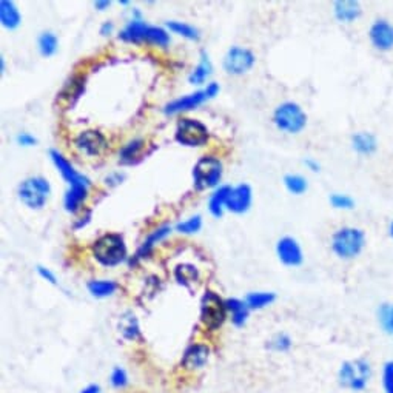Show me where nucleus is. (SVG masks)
Returning a JSON list of instances; mask_svg holds the SVG:
<instances>
[{
	"instance_id": "1",
	"label": "nucleus",
	"mask_w": 393,
	"mask_h": 393,
	"mask_svg": "<svg viewBox=\"0 0 393 393\" xmlns=\"http://www.w3.org/2000/svg\"><path fill=\"white\" fill-rule=\"evenodd\" d=\"M50 156L54 162V165L57 167L60 174L64 176V179L68 182L69 188L65 195V208L68 212L76 213L81 208V204L88 196V187L90 181L87 177L79 174L74 170V167L62 156V154L56 150L50 151Z\"/></svg>"
},
{
	"instance_id": "2",
	"label": "nucleus",
	"mask_w": 393,
	"mask_h": 393,
	"mask_svg": "<svg viewBox=\"0 0 393 393\" xmlns=\"http://www.w3.org/2000/svg\"><path fill=\"white\" fill-rule=\"evenodd\" d=\"M366 231L359 227L338 228L330 239V247L339 259H354L366 249Z\"/></svg>"
},
{
	"instance_id": "3",
	"label": "nucleus",
	"mask_w": 393,
	"mask_h": 393,
	"mask_svg": "<svg viewBox=\"0 0 393 393\" xmlns=\"http://www.w3.org/2000/svg\"><path fill=\"white\" fill-rule=\"evenodd\" d=\"M92 256L105 267H114L127 259V245L118 233H106L91 245Z\"/></svg>"
},
{
	"instance_id": "4",
	"label": "nucleus",
	"mask_w": 393,
	"mask_h": 393,
	"mask_svg": "<svg viewBox=\"0 0 393 393\" xmlns=\"http://www.w3.org/2000/svg\"><path fill=\"white\" fill-rule=\"evenodd\" d=\"M273 122L284 133L298 135L307 125V114L296 102H284L275 110Z\"/></svg>"
},
{
	"instance_id": "5",
	"label": "nucleus",
	"mask_w": 393,
	"mask_h": 393,
	"mask_svg": "<svg viewBox=\"0 0 393 393\" xmlns=\"http://www.w3.org/2000/svg\"><path fill=\"white\" fill-rule=\"evenodd\" d=\"M227 318V305L219 295L207 290L200 299V322L208 330H218Z\"/></svg>"
},
{
	"instance_id": "6",
	"label": "nucleus",
	"mask_w": 393,
	"mask_h": 393,
	"mask_svg": "<svg viewBox=\"0 0 393 393\" xmlns=\"http://www.w3.org/2000/svg\"><path fill=\"white\" fill-rule=\"evenodd\" d=\"M370 376H372V368L366 359H353L347 361L339 368V382L343 387L352 390H362L367 385Z\"/></svg>"
},
{
	"instance_id": "7",
	"label": "nucleus",
	"mask_w": 393,
	"mask_h": 393,
	"mask_svg": "<svg viewBox=\"0 0 393 393\" xmlns=\"http://www.w3.org/2000/svg\"><path fill=\"white\" fill-rule=\"evenodd\" d=\"M51 187L50 184L43 177H28L23 181L19 187V199L25 204L28 208L39 210L42 208L46 200L50 198Z\"/></svg>"
},
{
	"instance_id": "8",
	"label": "nucleus",
	"mask_w": 393,
	"mask_h": 393,
	"mask_svg": "<svg viewBox=\"0 0 393 393\" xmlns=\"http://www.w3.org/2000/svg\"><path fill=\"white\" fill-rule=\"evenodd\" d=\"M222 174V164L214 158H200L195 168H193V179H195L196 190H207L218 185Z\"/></svg>"
},
{
	"instance_id": "9",
	"label": "nucleus",
	"mask_w": 393,
	"mask_h": 393,
	"mask_svg": "<svg viewBox=\"0 0 393 393\" xmlns=\"http://www.w3.org/2000/svg\"><path fill=\"white\" fill-rule=\"evenodd\" d=\"M176 141L187 146H199L208 141V128L196 119H181L177 122Z\"/></svg>"
},
{
	"instance_id": "10",
	"label": "nucleus",
	"mask_w": 393,
	"mask_h": 393,
	"mask_svg": "<svg viewBox=\"0 0 393 393\" xmlns=\"http://www.w3.org/2000/svg\"><path fill=\"white\" fill-rule=\"evenodd\" d=\"M219 92V85L218 83H210L205 90H200L193 92V95H187L184 97H179L170 102L165 106V113L167 114H176V113H182V111H190L193 108H196L199 105H202L205 100L214 97Z\"/></svg>"
},
{
	"instance_id": "11",
	"label": "nucleus",
	"mask_w": 393,
	"mask_h": 393,
	"mask_svg": "<svg viewBox=\"0 0 393 393\" xmlns=\"http://www.w3.org/2000/svg\"><path fill=\"white\" fill-rule=\"evenodd\" d=\"M368 41L378 51L387 53L393 50V23L387 19L380 18L368 27Z\"/></svg>"
},
{
	"instance_id": "12",
	"label": "nucleus",
	"mask_w": 393,
	"mask_h": 393,
	"mask_svg": "<svg viewBox=\"0 0 393 393\" xmlns=\"http://www.w3.org/2000/svg\"><path fill=\"white\" fill-rule=\"evenodd\" d=\"M254 60L256 59H254V54L250 50L241 48V46H233V48L228 50L226 57H223V69L228 74L241 76L254 65Z\"/></svg>"
},
{
	"instance_id": "13",
	"label": "nucleus",
	"mask_w": 393,
	"mask_h": 393,
	"mask_svg": "<svg viewBox=\"0 0 393 393\" xmlns=\"http://www.w3.org/2000/svg\"><path fill=\"white\" fill-rule=\"evenodd\" d=\"M77 150L87 156H102L108 150V142L105 136L96 130H87L76 137L74 141Z\"/></svg>"
},
{
	"instance_id": "14",
	"label": "nucleus",
	"mask_w": 393,
	"mask_h": 393,
	"mask_svg": "<svg viewBox=\"0 0 393 393\" xmlns=\"http://www.w3.org/2000/svg\"><path fill=\"white\" fill-rule=\"evenodd\" d=\"M276 254L284 266L287 267H298L303 264L304 254L301 249L299 242L295 237L284 236L276 244Z\"/></svg>"
},
{
	"instance_id": "15",
	"label": "nucleus",
	"mask_w": 393,
	"mask_h": 393,
	"mask_svg": "<svg viewBox=\"0 0 393 393\" xmlns=\"http://www.w3.org/2000/svg\"><path fill=\"white\" fill-rule=\"evenodd\" d=\"M250 204H251V188L247 184H241L237 185V187L231 188L226 207L230 212L241 214L249 210Z\"/></svg>"
},
{
	"instance_id": "16",
	"label": "nucleus",
	"mask_w": 393,
	"mask_h": 393,
	"mask_svg": "<svg viewBox=\"0 0 393 393\" xmlns=\"http://www.w3.org/2000/svg\"><path fill=\"white\" fill-rule=\"evenodd\" d=\"M210 358V347L205 344H191L182 357V366L187 370L202 368Z\"/></svg>"
},
{
	"instance_id": "17",
	"label": "nucleus",
	"mask_w": 393,
	"mask_h": 393,
	"mask_svg": "<svg viewBox=\"0 0 393 393\" xmlns=\"http://www.w3.org/2000/svg\"><path fill=\"white\" fill-rule=\"evenodd\" d=\"M362 14V8L358 0H336L333 4V15L339 23H353Z\"/></svg>"
},
{
	"instance_id": "18",
	"label": "nucleus",
	"mask_w": 393,
	"mask_h": 393,
	"mask_svg": "<svg viewBox=\"0 0 393 393\" xmlns=\"http://www.w3.org/2000/svg\"><path fill=\"white\" fill-rule=\"evenodd\" d=\"M352 149L359 156H372L378 151V137L370 131H357L350 139Z\"/></svg>"
},
{
	"instance_id": "19",
	"label": "nucleus",
	"mask_w": 393,
	"mask_h": 393,
	"mask_svg": "<svg viewBox=\"0 0 393 393\" xmlns=\"http://www.w3.org/2000/svg\"><path fill=\"white\" fill-rule=\"evenodd\" d=\"M149 27L145 22L133 19L131 22H128V25L120 31L119 37L122 41L125 42H131V43H141L145 42V36L146 31H149Z\"/></svg>"
},
{
	"instance_id": "20",
	"label": "nucleus",
	"mask_w": 393,
	"mask_h": 393,
	"mask_svg": "<svg viewBox=\"0 0 393 393\" xmlns=\"http://www.w3.org/2000/svg\"><path fill=\"white\" fill-rule=\"evenodd\" d=\"M83 76H73L69 82H67V85L64 87V90L60 91L59 95V102L65 104L67 106L73 105L74 100L81 96V92L83 90Z\"/></svg>"
},
{
	"instance_id": "21",
	"label": "nucleus",
	"mask_w": 393,
	"mask_h": 393,
	"mask_svg": "<svg viewBox=\"0 0 393 393\" xmlns=\"http://www.w3.org/2000/svg\"><path fill=\"white\" fill-rule=\"evenodd\" d=\"M226 305L227 312L231 315V322H233L236 327H242L247 319H249L250 313V308L245 304V301L230 298L226 301Z\"/></svg>"
},
{
	"instance_id": "22",
	"label": "nucleus",
	"mask_w": 393,
	"mask_h": 393,
	"mask_svg": "<svg viewBox=\"0 0 393 393\" xmlns=\"http://www.w3.org/2000/svg\"><path fill=\"white\" fill-rule=\"evenodd\" d=\"M0 20L5 28L14 29L20 25L22 15L18 10V6L14 5L11 0H2L0 2Z\"/></svg>"
},
{
	"instance_id": "23",
	"label": "nucleus",
	"mask_w": 393,
	"mask_h": 393,
	"mask_svg": "<svg viewBox=\"0 0 393 393\" xmlns=\"http://www.w3.org/2000/svg\"><path fill=\"white\" fill-rule=\"evenodd\" d=\"M145 149V141L142 139H135V141L128 142L123 149L120 150V160L123 164H136L142 159V153Z\"/></svg>"
},
{
	"instance_id": "24",
	"label": "nucleus",
	"mask_w": 393,
	"mask_h": 393,
	"mask_svg": "<svg viewBox=\"0 0 393 393\" xmlns=\"http://www.w3.org/2000/svg\"><path fill=\"white\" fill-rule=\"evenodd\" d=\"M119 331L128 341H136L141 338V329H139V322L133 313L127 312L122 316L119 321Z\"/></svg>"
},
{
	"instance_id": "25",
	"label": "nucleus",
	"mask_w": 393,
	"mask_h": 393,
	"mask_svg": "<svg viewBox=\"0 0 393 393\" xmlns=\"http://www.w3.org/2000/svg\"><path fill=\"white\" fill-rule=\"evenodd\" d=\"M212 62L208 59L205 51L200 53V62L199 65L193 69V73L188 76V81L193 85H200L207 81V77L212 74Z\"/></svg>"
},
{
	"instance_id": "26",
	"label": "nucleus",
	"mask_w": 393,
	"mask_h": 393,
	"mask_svg": "<svg viewBox=\"0 0 393 393\" xmlns=\"http://www.w3.org/2000/svg\"><path fill=\"white\" fill-rule=\"evenodd\" d=\"M276 299L275 293L270 291H256V293H249L245 296V304L249 305V308L251 310H261L267 305H270Z\"/></svg>"
},
{
	"instance_id": "27",
	"label": "nucleus",
	"mask_w": 393,
	"mask_h": 393,
	"mask_svg": "<svg viewBox=\"0 0 393 393\" xmlns=\"http://www.w3.org/2000/svg\"><path fill=\"white\" fill-rule=\"evenodd\" d=\"M230 191H231V187L226 185V187H221L218 191H214L212 195L210 202H208V208H210V212L214 218H221L222 216V207L226 205Z\"/></svg>"
},
{
	"instance_id": "28",
	"label": "nucleus",
	"mask_w": 393,
	"mask_h": 393,
	"mask_svg": "<svg viewBox=\"0 0 393 393\" xmlns=\"http://www.w3.org/2000/svg\"><path fill=\"white\" fill-rule=\"evenodd\" d=\"M170 231H172V228H170L168 226H164V227H160V228H158V230H154L153 233H151L149 237H146V241H144L141 249L137 250L136 259H141V258L146 256V254H149L150 250L153 249V245L156 244L158 241H160L162 237H165V236L170 233Z\"/></svg>"
},
{
	"instance_id": "29",
	"label": "nucleus",
	"mask_w": 393,
	"mask_h": 393,
	"mask_svg": "<svg viewBox=\"0 0 393 393\" xmlns=\"http://www.w3.org/2000/svg\"><path fill=\"white\" fill-rule=\"evenodd\" d=\"M174 276L179 284L188 287L191 282H196L199 280V272L195 266L191 264H181L174 270Z\"/></svg>"
},
{
	"instance_id": "30",
	"label": "nucleus",
	"mask_w": 393,
	"mask_h": 393,
	"mask_svg": "<svg viewBox=\"0 0 393 393\" xmlns=\"http://www.w3.org/2000/svg\"><path fill=\"white\" fill-rule=\"evenodd\" d=\"M87 287L95 298H106L118 290V284L113 281H90Z\"/></svg>"
},
{
	"instance_id": "31",
	"label": "nucleus",
	"mask_w": 393,
	"mask_h": 393,
	"mask_svg": "<svg viewBox=\"0 0 393 393\" xmlns=\"http://www.w3.org/2000/svg\"><path fill=\"white\" fill-rule=\"evenodd\" d=\"M378 322L382 329L384 333L393 335V304L384 303L378 307Z\"/></svg>"
},
{
	"instance_id": "32",
	"label": "nucleus",
	"mask_w": 393,
	"mask_h": 393,
	"mask_svg": "<svg viewBox=\"0 0 393 393\" xmlns=\"http://www.w3.org/2000/svg\"><path fill=\"white\" fill-rule=\"evenodd\" d=\"M284 185L285 188H287L291 195H304L308 188V182L304 176L301 174H293L289 173L284 176Z\"/></svg>"
},
{
	"instance_id": "33",
	"label": "nucleus",
	"mask_w": 393,
	"mask_h": 393,
	"mask_svg": "<svg viewBox=\"0 0 393 393\" xmlns=\"http://www.w3.org/2000/svg\"><path fill=\"white\" fill-rule=\"evenodd\" d=\"M57 36L51 33V31H45V33L39 36V50L45 57H50L57 51Z\"/></svg>"
},
{
	"instance_id": "34",
	"label": "nucleus",
	"mask_w": 393,
	"mask_h": 393,
	"mask_svg": "<svg viewBox=\"0 0 393 393\" xmlns=\"http://www.w3.org/2000/svg\"><path fill=\"white\" fill-rule=\"evenodd\" d=\"M167 27L172 29L173 33L179 34L185 39H190V41H198L199 39V31L195 27L187 25V23H184V22H176V20L167 22Z\"/></svg>"
},
{
	"instance_id": "35",
	"label": "nucleus",
	"mask_w": 393,
	"mask_h": 393,
	"mask_svg": "<svg viewBox=\"0 0 393 393\" xmlns=\"http://www.w3.org/2000/svg\"><path fill=\"white\" fill-rule=\"evenodd\" d=\"M146 43H153L158 46H167L170 43V36L167 34L165 29H162L159 27H149L145 36Z\"/></svg>"
},
{
	"instance_id": "36",
	"label": "nucleus",
	"mask_w": 393,
	"mask_h": 393,
	"mask_svg": "<svg viewBox=\"0 0 393 393\" xmlns=\"http://www.w3.org/2000/svg\"><path fill=\"white\" fill-rule=\"evenodd\" d=\"M330 204L336 210H352L354 208V199L345 193H331L330 198Z\"/></svg>"
},
{
	"instance_id": "37",
	"label": "nucleus",
	"mask_w": 393,
	"mask_h": 393,
	"mask_svg": "<svg viewBox=\"0 0 393 393\" xmlns=\"http://www.w3.org/2000/svg\"><path fill=\"white\" fill-rule=\"evenodd\" d=\"M202 226V219H200V216H193V218L179 222L176 226V230L181 231V233H196V231Z\"/></svg>"
},
{
	"instance_id": "38",
	"label": "nucleus",
	"mask_w": 393,
	"mask_h": 393,
	"mask_svg": "<svg viewBox=\"0 0 393 393\" xmlns=\"http://www.w3.org/2000/svg\"><path fill=\"white\" fill-rule=\"evenodd\" d=\"M268 347L275 352H285L289 350L291 347V339L289 335L285 333H277L276 336H273L272 341L268 343Z\"/></svg>"
},
{
	"instance_id": "39",
	"label": "nucleus",
	"mask_w": 393,
	"mask_h": 393,
	"mask_svg": "<svg viewBox=\"0 0 393 393\" xmlns=\"http://www.w3.org/2000/svg\"><path fill=\"white\" fill-rule=\"evenodd\" d=\"M110 382L114 389H123L128 385V375L123 368L116 367L113 368L111 376H110Z\"/></svg>"
},
{
	"instance_id": "40",
	"label": "nucleus",
	"mask_w": 393,
	"mask_h": 393,
	"mask_svg": "<svg viewBox=\"0 0 393 393\" xmlns=\"http://www.w3.org/2000/svg\"><path fill=\"white\" fill-rule=\"evenodd\" d=\"M384 387L387 393H393V361L384 367Z\"/></svg>"
},
{
	"instance_id": "41",
	"label": "nucleus",
	"mask_w": 393,
	"mask_h": 393,
	"mask_svg": "<svg viewBox=\"0 0 393 393\" xmlns=\"http://www.w3.org/2000/svg\"><path fill=\"white\" fill-rule=\"evenodd\" d=\"M37 272H39V275H41L45 281H48V282H51V284H56L57 281H56V276H54V273L51 272L50 268H45V267H42V266H39L37 267Z\"/></svg>"
},
{
	"instance_id": "42",
	"label": "nucleus",
	"mask_w": 393,
	"mask_h": 393,
	"mask_svg": "<svg viewBox=\"0 0 393 393\" xmlns=\"http://www.w3.org/2000/svg\"><path fill=\"white\" fill-rule=\"evenodd\" d=\"M18 142L23 146H31V145H34L37 141H36V137L31 136L29 133H22L18 136Z\"/></svg>"
},
{
	"instance_id": "43",
	"label": "nucleus",
	"mask_w": 393,
	"mask_h": 393,
	"mask_svg": "<svg viewBox=\"0 0 393 393\" xmlns=\"http://www.w3.org/2000/svg\"><path fill=\"white\" fill-rule=\"evenodd\" d=\"M304 165H305L308 170H310V172H313V173L319 172V170H321L319 162H318V160H315L313 158H307V159L304 160Z\"/></svg>"
},
{
	"instance_id": "44",
	"label": "nucleus",
	"mask_w": 393,
	"mask_h": 393,
	"mask_svg": "<svg viewBox=\"0 0 393 393\" xmlns=\"http://www.w3.org/2000/svg\"><path fill=\"white\" fill-rule=\"evenodd\" d=\"M79 393H100V385L99 384H90L85 389H82Z\"/></svg>"
},
{
	"instance_id": "45",
	"label": "nucleus",
	"mask_w": 393,
	"mask_h": 393,
	"mask_svg": "<svg viewBox=\"0 0 393 393\" xmlns=\"http://www.w3.org/2000/svg\"><path fill=\"white\" fill-rule=\"evenodd\" d=\"M122 179H123V176H120V174H111V176L106 177V184L116 185V184H119Z\"/></svg>"
},
{
	"instance_id": "46",
	"label": "nucleus",
	"mask_w": 393,
	"mask_h": 393,
	"mask_svg": "<svg viewBox=\"0 0 393 393\" xmlns=\"http://www.w3.org/2000/svg\"><path fill=\"white\" fill-rule=\"evenodd\" d=\"M113 31V23L111 22H105L102 28H100V34L102 36H106V34H110Z\"/></svg>"
},
{
	"instance_id": "47",
	"label": "nucleus",
	"mask_w": 393,
	"mask_h": 393,
	"mask_svg": "<svg viewBox=\"0 0 393 393\" xmlns=\"http://www.w3.org/2000/svg\"><path fill=\"white\" fill-rule=\"evenodd\" d=\"M111 2H108V0H97V2H95V8H97L99 11H104L105 8L110 6Z\"/></svg>"
},
{
	"instance_id": "48",
	"label": "nucleus",
	"mask_w": 393,
	"mask_h": 393,
	"mask_svg": "<svg viewBox=\"0 0 393 393\" xmlns=\"http://www.w3.org/2000/svg\"><path fill=\"white\" fill-rule=\"evenodd\" d=\"M90 218H91V213L88 212V213H87V216H85V218H82V219H81L79 222H77V223H76V226H74V228H77V230H79V228H82V227L85 226V223H87V222L90 221Z\"/></svg>"
},
{
	"instance_id": "49",
	"label": "nucleus",
	"mask_w": 393,
	"mask_h": 393,
	"mask_svg": "<svg viewBox=\"0 0 393 393\" xmlns=\"http://www.w3.org/2000/svg\"><path fill=\"white\" fill-rule=\"evenodd\" d=\"M389 236L393 237V221H392V223L389 226Z\"/></svg>"
}]
</instances>
